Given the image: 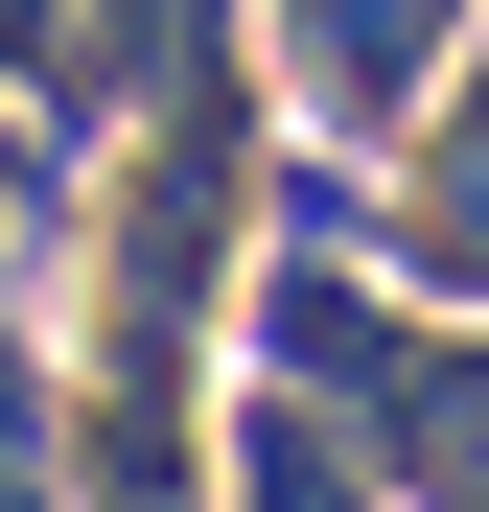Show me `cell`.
<instances>
[{
	"instance_id": "5",
	"label": "cell",
	"mask_w": 489,
	"mask_h": 512,
	"mask_svg": "<svg viewBox=\"0 0 489 512\" xmlns=\"http://www.w3.org/2000/svg\"><path fill=\"white\" fill-rule=\"evenodd\" d=\"M0 94H24V117H94L117 70H94V24H70V0H0Z\"/></svg>"
},
{
	"instance_id": "2",
	"label": "cell",
	"mask_w": 489,
	"mask_h": 512,
	"mask_svg": "<svg viewBox=\"0 0 489 512\" xmlns=\"http://www.w3.org/2000/svg\"><path fill=\"white\" fill-rule=\"evenodd\" d=\"M257 24H280V94H303V140H420L443 117V70L489 47V0H257Z\"/></svg>"
},
{
	"instance_id": "4",
	"label": "cell",
	"mask_w": 489,
	"mask_h": 512,
	"mask_svg": "<svg viewBox=\"0 0 489 512\" xmlns=\"http://www.w3.org/2000/svg\"><path fill=\"white\" fill-rule=\"evenodd\" d=\"M233 512H373V466H350V419H326V396H233Z\"/></svg>"
},
{
	"instance_id": "3",
	"label": "cell",
	"mask_w": 489,
	"mask_h": 512,
	"mask_svg": "<svg viewBox=\"0 0 489 512\" xmlns=\"http://www.w3.org/2000/svg\"><path fill=\"white\" fill-rule=\"evenodd\" d=\"M350 256H373V280L420 303V326H489V47L443 70V117H420V140L373 163V210H350Z\"/></svg>"
},
{
	"instance_id": "6",
	"label": "cell",
	"mask_w": 489,
	"mask_h": 512,
	"mask_svg": "<svg viewBox=\"0 0 489 512\" xmlns=\"http://www.w3.org/2000/svg\"><path fill=\"white\" fill-rule=\"evenodd\" d=\"M0 512H24V443H0Z\"/></svg>"
},
{
	"instance_id": "1",
	"label": "cell",
	"mask_w": 489,
	"mask_h": 512,
	"mask_svg": "<svg viewBox=\"0 0 489 512\" xmlns=\"http://www.w3.org/2000/svg\"><path fill=\"white\" fill-rule=\"evenodd\" d=\"M257 373L350 419V466L396 512H489V326L373 303L350 256H257Z\"/></svg>"
}]
</instances>
